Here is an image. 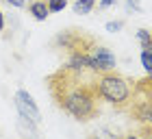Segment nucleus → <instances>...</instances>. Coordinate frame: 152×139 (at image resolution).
<instances>
[{
	"mask_svg": "<svg viewBox=\"0 0 152 139\" xmlns=\"http://www.w3.org/2000/svg\"><path fill=\"white\" fill-rule=\"evenodd\" d=\"M54 107L76 122H91L100 115V94L96 76H85L70 65H61L44 78Z\"/></svg>",
	"mask_w": 152,
	"mask_h": 139,
	"instance_id": "obj_1",
	"label": "nucleus"
},
{
	"mask_svg": "<svg viewBox=\"0 0 152 139\" xmlns=\"http://www.w3.org/2000/svg\"><path fill=\"white\" fill-rule=\"evenodd\" d=\"M96 85H98V94L102 102H109L117 113L126 111L135 91V80L120 74L117 70H109V72L96 74Z\"/></svg>",
	"mask_w": 152,
	"mask_h": 139,
	"instance_id": "obj_2",
	"label": "nucleus"
},
{
	"mask_svg": "<svg viewBox=\"0 0 152 139\" xmlns=\"http://www.w3.org/2000/svg\"><path fill=\"white\" fill-rule=\"evenodd\" d=\"M98 44L100 39L89 31L78 29V26H70V29H63L54 35L50 41V48L61 52L65 59H70V57H78V54H89Z\"/></svg>",
	"mask_w": 152,
	"mask_h": 139,
	"instance_id": "obj_3",
	"label": "nucleus"
},
{
	"mask_svg": "<svg viewBox=\"0 0 152 139\" xmlns=\"http://www.w3.org/2000/svg\"><path fill=\"white\" fill-rule=\"evenodd\" d=\"M124 115H128L130 120L139 122V124H146L152 120V94L148 91H141V89H135L133 91V98H130Z\"/></svg>",
	"mask_w": 152,
	"mask_h": 139,
	"instance_id": "obj_4",
	"label": "nucleus"
},
{
	"mask_svg": "<svg viewBox=\"0 0 152 139\" xmlns=\"http://www.w3.org/2000/svg\"><path fill=\"white\" fill-rule=\"evenodd\" d=\"M13 102H15V107L20 111V117H22L24 122H31V124H39L41 122V113L37 109V102L26 89H18Z\"/></svg>",
	"mask_w": 152,
	"mask_h": 139,
	"instance_id": "obj_5",
	"label": "nucleus"
},
{
	"mask_svg": "<svg viewBox=\"0 0 152 139\" xmlns=\"http://www.w3.org/2000/svg\"><path fill=\"white\" fill-rule=\"evenodd\" d=\"M115 54L109 50L107 46L98 44L89 52V72L91 74H100V72H109V70H115Z\"/></svg>",
	"mask_w": 152,
	"mask_h": 139,
	"instance_id": "obj_6",
	"label": "nucleus"
},
{
	"mask_svg": "<svg viewBox=\"0 0 152 139\" xmlns=\"http://www.w3.org/2000/svg\"><path fill=\"white\" fill-rule=\"evenodd\" d=\"M28 11H31V15L35 18L37 22H44V20L50 15L46 0H31V2H28Z\"/></svg>",
	"mask_w": 152,
	"mask_h": 139,
	"instance_id": "obj_7",
	"label": "nucleus"
},
{
	"mask_svg": "<svg viewBox=\"0 0 152 139\" xmlns=\"http://www.w3.org/2000/svg\"><path fill=\"white\" fill-rule=\"evenodd\" d=\"M96 9V0H76L74 2V11L80 13V15H87Z\"/></svg>",
	"mask_w": 152,
	"mask_h": 139,
	"instance_id": "obj_8",
	"label": "nucleus"
},
{
	"mask_svg": "<svg viewBox=\"0 0 152 139\" xmlns=\"http://www.w3.org/2000/svg\"><path fill=\"white\" fill-rule=\"evenodd\" d=\"M135 89H141V91L152 94V72L146 74L143 78H137V80H135Z\"/></svg>",
	"mask_w": 152,
	"mask_h": 139,
	"instance_id": "obj_9",
	"label": "nucleus"
},
{
	"mask_svg": "<svg viewBox=\"0 0 152 139\" xmlns=\"http://www.w3.org/2000/svg\"><path fill=\"white\" fill-rule=\"evenodd\" d=\"M137 41L141 44V48H152V33L148 29H139L137 31Z\"/></svg>",
	"mask_w": 152,
	"mask_h": 139,
	"instance_id": "obj_10",
	"label": "nucleus"
},
{
	"mask_svg": "<svg viewBox=\"0 0 152 139\" xmlns=\"http://www.w3.org/2000/svg\"><path fill=\"white\" fill-rule=\"evenodd\" d=\"M141 65L146 70V74L152 72V48H141Z\"/></svg>",
	"mask_w": 152,
	"mask_h": 139,
	"instance_id": "obj_11",
	"label": "nucleus"
},
{
	"mask_svg": "<svg viewBox=\"0 0 152 139\" xmlns=\"http://www.w3.org/2000/svg\"><path fill=\"white\" fill-rule=\"evenodd\" d=\"M46 4H48V11L50 13H59L67 7V0H46Z\"/></svg>",
	"mask_w": 152,
	"mask_h": 139,
	"instance_id": "obj_12",
	"label": "nucleus"
},
{
	"mask_svg": "<svg viewBox=\"0 0 152 139\" xmlns=\"http://www.w3.org/2000/svg\"><path fill=\"white\" fill-rule=\"evenodd\" d=\"M122 26H124L122 20H120V22H107V31H109V33H115V31H120Z\"/></svg>",
	"mask_w": 152,
	"mask_h": 139,
	"instance_id": "obj_13",
	"label": "nucleus"
},
{
	"mask_svg": "<svg viewBox=\"0 0 152 139\" xmlns=\"http://www.w3.org/2000/svg\"><path fill=\"white\" fill-rule=\"evenodd\" d=\"M11 7H18V9H22V7H26V0H7Z\"/></svg>",
	"mask_w": 152,
	"mask_h": 139,
	"instance_id": "obj_14",
	"label": "nucleus"
},
{
	"mask_svg": "<svg viewBox=\"0 0 152 139\" xmlns=\"http://www.w3.org/2000/svg\"><path fill=\"white\" fill-rule=\"evenodd\" d=\"M141 0H128V7H130V9H135V11H141Z\"/></svg>",
	"mask_w": 152,
	"mask_h": 139,
	"instance_id": "obj_15",
	"label": "nucleus"
},
{
	"mask_svg": "<svg viewBox=\"0 0 152 139\" xmlns=\"http://www.w3.org/2000/svg\"><path fill=\"white\" fill-rule=\"evenodd\" d=\"M111 4H115V0H100V9H109V7H111Z\"/></svg>",
	"mask_w": 152,
	"mask_h": 139,
	"instance_id": "obj_16",
	"label": "nucleus"
},
{
	"mask_svg": "<svg viewBox=\"0 0 152 139\" xmlns=\"http://www.w3.org/2000/svg\"><path fill=\"white\" fill-rule=\"evenodd\" d=\"M4 31V15H2V11H0V33Z\"/></svg>",
	"mask_w": 152,
	"mask_h": 139,
	"instance_id": "obj_17",
	"label": "nucleus"
}]
</instances>
